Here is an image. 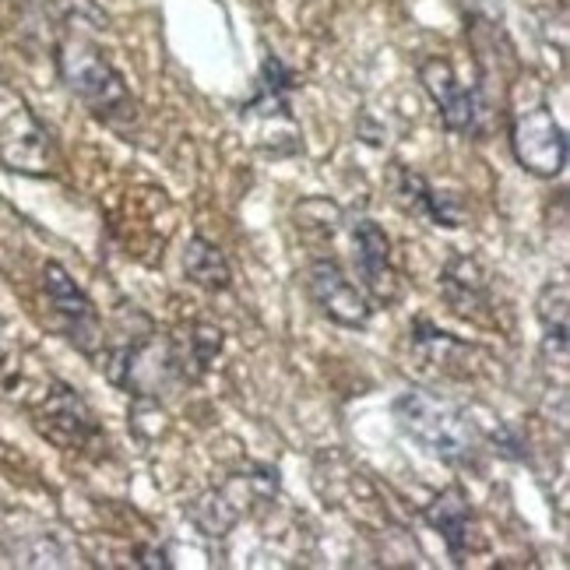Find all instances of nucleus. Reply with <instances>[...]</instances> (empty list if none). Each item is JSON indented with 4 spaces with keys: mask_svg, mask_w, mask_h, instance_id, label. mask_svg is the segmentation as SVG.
Listing matches in <instances>:
<instances>
[{
    "mask_svg": "<svg viewBox=\"0 0 570 570\" xmlns=\"http://www.w3.org/2000/svg\"><path fill=\"white\" fill-rule=\"evenodd\" d=\"M402 433L412 436L426 454L441 458L444 465H475L479 430L454 402L426 387L402 391L391 405Z\"/></svg>",
    "mask_w": 570,
    "mask_h": 570,
    "instance_id": "obj_2",
    "label": "nucleus"
},
{
    "mask_svg": "<svg viewBox=\"0 0 570 570\" xmlns=\"http://www.w3.org/2000/svg\"><path fill=\"white\" fill-rule=\"evenodd\" d=\"M8 92V81H4V75H0V96H4Z\"/></svg>",
    "mask_w": 570,
    "mask_h": 570,
    "instance_id": "obj_18",
    "label": "nucleus"
},
{
    "mask_svg": "<svg viewBox=\"0 0 570 570\" xmlns=\"http://www.w3.org/2000/svg\"><path fill=\"white\" fill-rule=\"evenodd\" d=\"M57 71L68 92L89 109V114L127 135L138 124V99L127 89L124 75L102 57V50L92 39L78 32H68L57 42Z\"/></svg>",
    "mask_w": 570,
    "mask_h": 570,
    "instance_id": "obj_1",
    "label": "nucleus"
},
{
    "mask_svg": "<svg viewBox=\"0 0 570 570\" xmlns=\"http://www.w3.org/2000/svg\"><path fill=\"white\" fill-rule=\"evenodd\" d=\"M0 166L21 177H57V145L29 106H18L0 120Z\"/></svg>",
    "mask_w": 570,
    "mask_h": 570,
    "instance_id": "obj_8",
    "label": "nucleus"
},
{
    "mask_svg": "<svg viewBox=\"0 0 570 570\" xmlns=\"http://www.w3.org/2000/svg\"><path fill=\"white\" fill-rule=\"evenodd\" d=\"M511 151L524 173L553 180L567 166V135L550 106H524L511 120Z\"/></svg>",
    "mask_w": 570,
    "mask_h": 570,
    "instance_id": "obj_5",
    "label": "nucleus"
},
{
    "mask_svg": "<svg viewBox=\"0 0 570 570\" xmlns=\"http://www.w3.org/2000/svg\"><path fill=\"white\" fill-rule=\"evenodd\" d=\"M138 563L141 567H163V570H169L173 567V560H169V553L166 550H138Z\"/></svg>",
    "mask_w": 570,
    "mask_h": 570,
    "instance_id": "obj_17",
    "label": "nucleus"
},
{
    "mask_svg": "<svg viewBox=\"0 0 570 570\" xmlns=\"http://www.w3.org/2000/svg\"><path fill=\"white\" fill-rule=\"evenodd\" d=\"M32 426L39 430V436H47L60 451H85L102 436V426L96 420L92 405L85 402L75 387L60 381L50 384V391L36 402Z\"/></svg>",
    "mask_w": 570,
    "mask_h": 570,
    "instance_id": "obj_6",
    "label": "nucleus"
},
{
    "mask_svg": "<svg viewBox=\"0 0 570 570\" xmlns=\"http://www.w3.org/2000/svg\"><path fill=\"white\" fill-rule=\"evenodd\" d=\"M275 493H278V472L268 465H254L247 472L229 475L218 490L197 497L187 508V514L202 529V535L223 539L236 529L239 518H247L257 503H268Z\"/></svg>",
    "mask_w": 570,
    "mask_h": 570,
    "instance_id": "obj_3",
    "label": "nucleus"
},
{
    "mask_svg": "<svg viewBox=\"0 0 570 570\" xmlns=\"http://www.w3.org/2000/svg\"><path fill=\"white\" fill-rule=\"evenodd\" d=\"M394 194H399V202L415 212V215H423L430 218L433 226H444V229H458L465 223V215H462V205H458V197L454 194H444V190H436L423 173H412L409 166L399 169V187H394Z\"/></svg>",
    "mask_w": 570,
    "mask_h": 570,
    "instance_id": "obj_13",
    "label": "nucleus"
},
{
    "mask_svg": "<svg viewBox=\"0 0 570 570\" xmlns=\"http://www.w3.org/2000/svg\"><path fill=\"white\" fill-rule=\"evenodd\" d=\"M535 317L542 324V353L567 360V332H570V289L567 282H546L535 296Z\"/></svg>",
    "mask_w": 570,
    "mask_h": 570,
    "instance_id": "obj_14",
    "label": "nucleus"
},
{
    "mask_svg": "<svg viewBox=\"0 0 570 570\" xmlns=\"http://www.w3.org/2000/svg\"><path fill=\"white\" fill-rule=\"evenodd\" d=\"M306 293H311V299L327 321H335L342 327L363 332L374 321V303L363 293V285H356L345 275V268L335 257H314L306 265Z\"/></svg>",
    "mask_w": 570,
    "mask_h": 570,
    "instance_id": "obj_7",
    "label": "nucleus"
},
{
    "mask_svg": "<svg viewBox=\"0 0 570 570\" xmlns=\"http://www.w3.org/2000/svg\"><path fill=\"white\" fill-rule=\"evenodd\" d=\"M342 226V208L335 202H321V218H311L306 212L296 208V229L306 236V239H332Z\"/></svg>",
    "mask_w": 570,
    "mask_h": 570,
    "instance_id": "obj_16",
    "label": "nucleus"
},
{
    "mask_svg": "<svg viewBox=\"0 0 570 570\" xmlns=\"http://www.w3.org/2000/svg\"><path fill=\"white\" fill-rule=\"evenodd\" d=\"M420 81L451 135H479V127H482L479 89L475 85L458 81L448 57H426L420 63Z\"/></svg>",
    "mask_w": 570,
    "mask_h": 570,
    "instance_id": "obj_9",
    "label": "nucleus"
},
{
    "mask_svg": "<svg viewBox=\"0 0 570 570\" xmlns=\"http://www.w3.org/2000/svg\"><path fill=\"white\" fill-rule=\"evenodd\" d=\"M423 518H426L430 529L444 539L451 560L454 563H465V553H469V546H472V524H475L469 493L462 487L441 490L423 508Z\"/></svg>",
    "mask_w": 570,
    "mask_h": 570,
    "instance_id": "obj_12",
    "label": "nucleus"
},
{
    "mask_svg": "<svg viewBox=\"0 0 570 570\" xmlns=\"http://www.w3.org/2000/svg\"><path fill=\"white\" fill-rule=\"evenodd\" d=\"M441 296L448 299V306L465 321H490V314L497 311L493 306V282H490V272L479 265L475 257H465V254H454L448 265H444V275H441Z\"/></svg>",
    "mask_w": 570,
    "mask_h": 570,
    "instance_id": "obj_11",
    "label": "nucleus"
},
{
    "mask_svg": "<svg viewBox=\"0 0 570 570\" xmlns=\"http://www.w3.org/2000/svg\"><path fill=\"white\" fill-rule=\"evenodd\" d=\"M184 275L190 285H197V289H205V293H226L233 285V268L223 247L212 244L202 233L190 236V244L184 250Z\"/></svg>",
    "mask_w": 570,
    "mask_h": 570,
    "instance_id": "obj_15",
    "label": "nucleus"
},
{
    "mask_svg": "<svg viewBox=\"0 0 570 570\" xmlns=\"http://www.w3.org/2000/svg\"><path fill=\"white\" fill-rule=\"evenodd\" d=\"M353 247H356V272L363 278L360 282L363 293L374 306H391L402 296V278H399V268H394L387 233L374 218L363 215L353 223Z\"/></svg>",
    "mask_w": 570,
    "mask_h": 570,
    "instance_id": "obj_10",
    "label": "nucleus"
},
{
    "mask_svg": "<svg viewBox=\"0 0 570 570\" xmlns=\"http://www.w3.org/2000/svg\"><path fill=\"white\" fill-rule=\"evenodd\" d=\"M42 296L50 303L57 332L68 338L85 360L96 363L106 342V327L89 293L71 278L68 268L57 265V261H47V268H42Z\"/></svg>",
    "mask_w": 570,
    "mask_h": 570,
    "instance_id": "obj_4",
    "label": "nucleus"
}]
</instances>
